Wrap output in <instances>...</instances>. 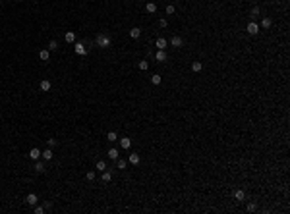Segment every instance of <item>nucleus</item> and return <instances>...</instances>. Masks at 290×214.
I'll use <instances>...</instances> for the list:
<instances>
[{"mask_svg":"<svg viewBox=\"0 0 290 214\" xmlns=\"http://www.w3.org/2000/svg\"><path fill=\"white\" fill-rule=\"evenodd\" d=\"M107 139H108V143H114L118 139V135H116V131H108L107 133Z\"/></svg>","mask_w":290,"mask_h":214,"instance_id":"obj_23","label":"nucleus"},{"mask_svg":"<svg viewBox=\"0 0 290 214\" xmlns=\"http://www.w3.org/2000/svg\"><path fill=\"white\" fill-rule=\"evenodd\" d=\"M126 166H128V162H126V160L116 158V168H118V170H126Z\"/></svg>","mask_w":290,"mask_h":214,"instance_id":"obj_18","label":"nucleus"},{"mask_svg":"<svg viewBox=\"0 0 290 214\" xmlns=\"http://www.w3.org/2000/svg\"><path fill=\"white\" fill-rule=\"evenodd\" d=\"M85 178H87L89 182H93V179H95V172H87V176H85Z\"/></svg>","mask_w":290,"mask_h":214,"instance_id":"obj_32","label":"nucleus"},{"mask_svg":"<svg viewBox=\"0 0 290 214\" xmlns=\"http://www.w3.org/2000/svg\"><path fill=\"white\" fill-rule=\"evenodd\" d=\"M95 168H97V170H101V172H105V170H107V162H105V160H99Z\"/></svg>","mask_w":290,"mask_h":214,"instance_id":"obj_25","label":"nucleus"},{"mask_svg":"<svg viewBox=\"0 0 290 214\" xmlns=\"http://www.w3.org/2000/svg\"><path fill=\"white\" fill-rule=\"evenodd\" d=\"M97 46H101V48H108V46H110V37H108V35H105V33L97 35Z\"/></svg>","mask_w":290,"mask_h":214,"instance_id":"obj_1","label":"nucleus"},{"mask_svg":"<svg viewBox=\"0 0 290 214\" xmlns=\"http://www.w3.org/2000/svg\"><path fill=\"white\" fill-rule=\"evenodd\" d=\"M39 87H41V91L48 93V91H50V87H52V85H50V81H48V79H43V81H41V85H39Z\"/></svg>","mask_w":290,"mask_h":214,"instance_id":"obj_12","label":"nucleus"},{"mask_svg":"<svg viewBox=\"0 0 290 214\" xmlns=\"http://www.w3.org/2000/svg\"><path fill=\"white\" fill-rule=\"evenodd\" d=\"M155 60H157V62H165V60H166V52H165V50H157V54H155Z\"/></svg>","mask_w":290,"mask_h":214,"instance_id":"obj_15","label":"nucleus"},{"mask_svg":"<svg viewBox=\"0 0 290 214\" xmlns=\"http://www.w3.org/2000/svg\"><path fill=\"white\" fill-rule=\"evenodd\" d=\"M18 2H19V0H18Z\"/></svg>","mask_w":290,"mask_h":214,"instance_id":"obj_36","label":"nucleus"},{"mask_svg":"<svg viewBox=\"0 0 290 214\" xmlns=\"http://www.w3.org/2000/svg\"><path fill=\"white\" fill-rule=\"evenodd\" d=\"M155 46H157L159 50H165V48L168 46V41H166V39H162V37H159V39L155 41Z\"/></svg>","mask_w":290,"mask_h":214,"instance_id":"obj_4","label":"nucleus"},{"mask_svg":"<svg viewBox=\"0 0 290 214\" xmlns=\"http://www.w3.org/2000/svg\"><path fill=\"white\" fill-rule=\"evenodd\" d=\"M29 158H31V160H39V158H41V151L37 149V147H33V149L29 151Z\"/></svg>","mask_w":290,"mask_h":214,"instance_id":"obj_10","label":"nucleus"},{"mask_svg":"<svg viewBox=\"0 0 290 214\" xmlns=\"http://www.w3.org/2000/svg\"><path fill=\"white\" fill-rule=\"evenodd\" d=\"M52 156H54V153H52L50 149H45L43 153H41V158H43L45 162H47V160H52Z\"/></svg>","mask_w":290,"mask_h":214,"instance_id":"obj_7","label":"nucleus"},{"mask_svg":"<svg viewBox=\"0 0 290 214\" xmlns=\"http://www.w3.org/2000/svg\"><path fill=\"white\" fill-rule=\"evenodd\" d=\"M73 50H76L77 56H85V54H87V48H85V44H81V43L73 44Z\"/></svg>","mask_w":290,"mask_h":214,"instance_id":"obj_2","label":"nucleus"},{"mask_svg":"<svg viewBox=\"0 0 290 214\" xmlns=\"http://www.w3.org/2000/svg\"><path fill=\"white\" fill-rule=\"evenodd\" d=\"M203 69V66H201V62H194L191 64V72H195V73H199Z\"/></svg>","mask_w":290,"mask_h":214,"instance_id":"obj_19","label":"nucleus"},{"mask_svg":"<svg viewBox=\"0 0 290 214\" xmlns=\"http://www.w3.org/2000/svg\"><path fill=\"white\" fill-rule=\"evenodd\" d=\"M45 212V207H37L35 204V214H43Z\"/></svg>","mask_w":290,"mask_h":214,"instance_id":"obj_33","label":"nucleus"},{"mask_svg":"<svg viewBox=\"0 0 290 214\" xmlns=\"http://www.w3.org/2000/svg\"><path fill=\"white\" fill-rule=\"evenodd\" d=\"M259 23H255V21H250L248 23V33H250V35H257V33H259Z\"/></svg>","mask_w":290,"mask_h":214,"instance_id":"obj_3","label":"nucleus"},{"mask_svg":"<svg viewBox=\"0 0 290 214\" xmlns=\"http://www.w3.org/2000/svg\"><path fill=\"white\" fill-rule=\"evenodd\" d=\"M255 208H257V207H255V204H254V203H250V204H248V210H250V212H254V210H255Z\"/></svg>","mask_w":290,"mask_h":214,"instance_id":"obj_35","label":"nucleus"},{"mask_svg":"<svg viewBox=\"0 0 290 214\" xmlns=\"http://www.w3.org/2000/svg\"><path fill=\"white\" fill-rule=\"evenodd\" d=\"M161 81H162V77L159 75V73H155V75H151V83H153V85H161Z\"/></svg>","mask_w":290,"mask_h":214,"instance_id":"obj_21","label":"nucleus"},{"mask_svg":"<svg viewBox=\"0 0 290 214\" xmlns=\"http://www.w3.org/2000/svg\"><path fill=\"white\" fill-rule=\"evenodd\" d=\"M48 50H58V41H50L48 43Z\"/></svg>","mask_w":290,"mask_h":214,"instance_id":"obj_29","label":"nucleus"},{"mask_svg":"<svg viewBox=\"0 0 290 214\" xmlns=\"http://www.w3.org/2000/svg\"><path fill=\"white\" fill-rule=\"evenodd\" d=\"M259 14H261V10H259L257 6H255V8H251V18H257Z\"/></svg>","mask_w":290,"mask_h":214,"instance_id":"obj_30","label":"nucleus"},{"mask_svg":"<svg viewBox=\"0 0 290 214\" xmlns=\"http://www.w3.org/2000/svg\"><path fill=\"white\" fill-rule=\"evenodd\" d=\"M101 179H103L105 183H108L110 179H112V172H108V170H105L103 172V176H101Z\"/></svg>","mask_w":290,"mask_h":214,"instance_id":"obj_17","label":"nucleus"},{"mask_svg":"<svg viewBox=\"0 0 290 214\" xmlns=\"http://www.w3.org/2000/svg\"><path fill=\"white\" fill-rule=\"evenodd\" d=\"M120 147H122V149H130V147H132V139H130V137H122L120 139Z\"/></svg>","mask_w":290,"mask_h":214,"instance_id":"obj_9","label":"nucleus"},{"mask_svg":"<svg viewBox=\"0 0 290 214\" xmlns=\"http://www.w3.org/2000/svg\"><path fill=\"white\" fill-rule=\"evenodd\" d=\"M166 25H168V21H166V19H159V27H162V29H165Z\"/></svg>","mask_w":290,"mask_h":214,"instance_id":"obj_31","label":"nucleus"},{"mask_svg":"<svg viewBox=\"0 0 290 214\" xmlns=\"http://www.w3.org/2000/svg\"><path fill=\"white\" fill-rule=\"evenodd\" d=\"M271 25H273V19L271 18H263V19H261V23H259L261 29H269Z\"/></svg>","mask_w":290,"mask_h":214,"instance_id":"obj_8","label":"nucleus"},{"mask_svg":"<svg viewBox=\"0 0 290 214\" xmlns=\"http://www.w3.org/2000/svg\"><path fill=\"white\" fill-rule=\"evenodd\" d=\"M145 10L149 12V14H155V12H157V4H155V2H149V4L145 6Z\"/></svg>","mask_w":290,"mask_h":214,"instance_id":"obj_20","label":"nucleus"},{"mask_svg":"<svg viewBox=\"0 0 290 214\" xmlns=\"http://www.w3.org/2000/svg\"><path fill=\"white\" fill-rule=\"evenodd\" d=\"M139 35H141L139 27H132V29H130V37H132V39H139Z\"/></svg>","mask_w":290,"mask_h":214,"instance_id":"obj_13","label":"nucleus"},{"mask_svg":"<svg viewBox=\"0 0 290 214\" xmlns=\"http://www.w3.org/2000/svg\"><path fill=\"white\" fill-rule=\"evenodd\" d=\"M35 172H39V174L45 172V162L43 160H35Z\"/></svg>","mask_w":290,"mask_h":214,"instance_id":"obj_14","label":"nucleus"},{"mask_svg":"<svg viewBox=\"0 0 290 214\" xmlns=\"http://www.w3.org/2000/svg\"><path fill=\"white\" fill-rule=\"evenodd\" d=\"M139 69H141V72H147V69H149V62L141 60V62H139Z\"/></svg>","mask_w":290,"mask_h":214,"instance_id":"obj_28","label":"nucleus"},{"mask_svg":"<svg viewBox=\"0 0 290 214\" xmlns=\"http://www.w3.org/2000/svg\"><path fill=\"white\" fill-rule=\"evenodd\" d=\"M25 203H27V204H31V207H35V204L39 203V197H37L35 193H29V195L25 197Z\"/></svg>","mask_w":290,"mask_h":214,"instance_id":"obj_6","label":"nucleus"},{"mask_svg":"<svg viewBox=\"0 0 290 214\" xmlns=\"http://www.w3.org/2000/svg\"><path fill=\"white\" fill-rule=\"evenodd\" d=\"M64 39H66V43H76V33H73V31H68L66 35H64Z\"/></svg>","mask_w":290,"mask_h":214,"instance_id":"obj_16","label":"nucleus"},{"mask_svg":"<svg viewBox=\"0 0 290 214\" xmlns=\"http://www.w3.org/2000/svg\"><path fill=\"white\" fill-rule=\"evenodd\" d=\"M182 44H184V39H182V37H172V39H170V46H174V48H180L182 46Z\"/></svg>","mask_w":290,"mask_h":214,"instance_id":"obj_5","label":"nucleus"},{"mask_svg":"<svg viewBox=\"0 0 290 214\" xmlns=\"http://www.w3.org/2000/svg\"><path fill=\"white\" fill-rule=\"evenodd\" d=\"M130 164H139V154H130Z\"/></svg>","mask_w":290,"mask_h":214,"instance_id":"obj_26","label":"nucleus"},{"mask_svg":"<svg viewBox=\"0 0 290 214\" xmlns=\"http://www.w3.org/2000/svg\"><path fill=\"white\" fill-rule=\"evenodd\" d=\"M234 199H236V201H244V199H246V193H244L242 189H238V191L234 193Z\"/></svg>","mask_w":290,"mask_h":214,"instance_id":"obj_22","label":"nucleus"},{"mask_svg":"<svg viewBox=\"0 0 290 214\" xmlns=\"http://www.w3.org/2000/svg\"><path fill=\"white\" fill-rule=\"evenodd\" d=\"M118 156H120V154H118V149H110V151H108V158H110V160H116Z\"/></svg>","mask_w":290,"mask_h":214,"instance_id":"obj_24","label":"nucleus"},{"mask_svg":"<svg viewBox=\"0 0 290 214\" xmlns=\"http://www.w3.org/2000/svg\"><path fill=\"white\" fill-rule=\"evenodd\" d=\"M47 143H48V147H56V139H48Z\"/></svg>","mask_w":290,"mask_h":214,"instance_id":"obj_34","label":"nucleus"},{"mask_svg":"<svg viewBox=\"0 0 290 214\" xmlns=\"http://www.w3.org/2000/svg\"><path fill=\"white\" fill-rule=\"evenodd\" d=\"M39 58L43 60V62H48V60H50V50H48V48L41 50V52H39Z\"/></svg>","mask_w":290,"mask_h":214,"instance_id":"obj_11","label":"nucleus"},{"mask_svg":"<svg viewBox=\"0 0 290 214\" xmlns=\"http://www.w3.org/2000/svg\"><path fill=\"white\" fill-rule=\"evenodd\" d=\"M165 12H166V15H172V14H174V12H176V8H174V6H172V4H168V6H166V8H165Z\"/></svg>","mask_w":290,"mask_h":214,"instance_id":"obj_27","label":"nucleus"}]
</instances>
